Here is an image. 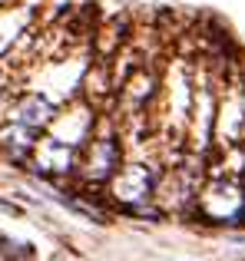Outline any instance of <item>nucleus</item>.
<instances>
[{
    "label": "nucleus",
    "mask_w": 245,
    "mask_h": 261,
    "mask_svg": "<svg viewBox=\"0 0 245 261\" xmlns=\"http://www.w3.org/2000/svg\"><path fill=\"white\" fill-rule=\"evenodd\" d=\"M37 166L43 172H66L73 166V146L63 139H43L37 146Z\"/></svg>",
    "instance_id": "39448f33"
},
{
    "label": "nucleus",
    "mask_w": 245,
    "mask_h": 261,
    "mask_svg": "<svg viewBox=\"0 0 245 261\" xmlns=\"http://www.w3.org/2000/svg\"><path fill=\"white\" fill-rule=\"evenodd\" d=\"M0 142H4V146H10V149H17V152H30V146H33V129H27L23 122L13 119L7 129H0Z\"/></svg>",
    "instance_id": "423d86ee"
},
{
    "label": "nucleus",
    "mask_w": 245,
    "mask_h": 261,
    "mask_svg": "<svg viewBox=\"0 0 245 261\" xmlns=\"http://www.w3.org/2000/svg\"><path fill=\"white\" fill-rule=\"evenodd\" d=\"M153 192V172L146 166H129L113 178V195L126 205H139Z\"/></svg>",
    "instance_id": "f03ea898"
},
{
    "label": "nucleus",
    "mask_w": 245,
    "mask_h": 261,
    "mask_svg": "<svg viewBox=\"0 0 245 261\" xmlns=\"http://www.w3.org/2000/svg\"><path fill=\"white\" fill-rule=\"evenodd\" d=\"M116 162H119V149L113 139H96L86 152V162H83V172L90 182H106L116 172Z\"/></svg>",
    "instance_id": "7ed1b4c3"
},
{
    "label": "nucleus",
    "mask_w": 245,
    "mask_h": 261,
    "mask_svg": "<svg viewBox=\"0 0 245 261\" xmlns=\"http://www.w3.org/2000/svg\"><path fill=\"white\" fill-rule=\"evenodd\" d=\"M202 212L212 222H235L245 212V195L235 182H215L202 195Z\"/></svg>",
    "instance_id": "f257e3e1"
},
{
    "label": "nucleus",
    "mask_w": 245,
    "mask_h": 261,
    "mask_svg": "<svg viewBox=\"0 0 245 261\" xmlns=\"http://www.w3.org/2000/svg\"><path fill=\"white\" fill-rule=\"evenodd\" d=\"M53 116H57L53 102L46 99V96H37V93H33V96H23V99H20V106L13 109V119L23 122L27 129H33V133H37V129H43Z\"/></svg>",
    "instance_id": "20e7f679"
}]
</instances>
